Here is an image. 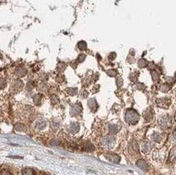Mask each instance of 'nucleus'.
<instances>
[{"label":"nucleus","mask_w":176,"mask_h":175,"mask_svg":"<svg viewBox=\"0 0 176 175\" xmlns=\"http://www.w3.org/2000/svg\"><path fill=\"white\" fill-rule=\"evenodd\" d=\"M126 119L128 123H135L138 120V115L136 112L134 111H127L126 114Z\"/></svg>","instance_id":"nucleus-1"},{"label":"nucleus","mask_w":176,"mask_h":175,"mask_svg":"<svg viewBox=\"0 0 176 175\" xmlns=\"http://www.w3.org/2000/svg\"><path fill=\"white\" fill-rule=\"evenodd\" d=\"M174 142H176V132H175V133H174Z\"/></svg>","instance_id":"nucleus-4"},{"label":"nucleus","mask_w":176,"mask_h":175,"mask_svg":"<svg viewBox=\"0 0 176 175\" xmlns=\"http://www.w3.org/2000/svg\"><path fill=\"white\" fill-rule=\"evenodd\" d=\"M85 55H81L80 56H79V58H80V62H82V61H83L84 59H85Z\"/></svg>","instance_id":"nucleus-3"},{"label":"nucleus","mask_w":176,"mask_h":175,"mask_svg":"<svg viewBox=\"0 0 176 175\" xmlns=\"http://www.w3.org/2000/svg\"><path fill=\"white\" fill-rule=\"evenodd\" d=\"M77 47H78L80 50L83 51V50H85L86 48V43L84 42V41H80L78 43V45H77Z\"/></svg>","instance_id":"nucleus-2"}]
</instances>
